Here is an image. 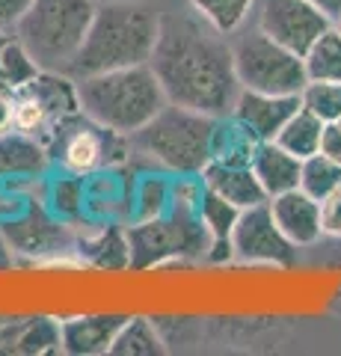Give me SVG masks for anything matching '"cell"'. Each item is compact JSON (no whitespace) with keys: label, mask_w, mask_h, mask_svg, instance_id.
Segmentation results:
<instances>
[{"label":"cell","mask_w":341,"mask_h":356,"mask_svg":"<svg viewBox=\"0 0 341 356\" xmlns=\"http://www.w3.org/2000/svg\"><path fill=\"white\" fill-rule=\"evenodd\" d=\"M306 74L309 81L341 83V30L333 24L309 51H306Z\"/></svg>","instance_id":"25"},{"label":"cell","mask_w":341,"mask_h":356,"mask_svg":"<svg viewBox=\"0 0 341 356\" xmlns=\"http://www.w3.org/2000/svg\"><path fill=\"white\" fill-rule=\"evenodd\" d=\"M158 33L160 13L146 0H101L90 33L65 74L78 81L101 72L146 65L155 54Z\"/></svg>","instance_id":"2"},{"label":"cell","mask_w":341,"mask_h":356,"mask_svg":"<svg viewBox=\"0 0 341 356\" xmlns=\"http://www.w3.org/2000/svg\"><path fill=\"white\" fill-rule=\"evenodd\" d=\"M208 247H211V235L205 222L196 211L181 205H169V214L140 220L128 229V250L134 267H149L178 255H199Z\"/></svg>","instance_id":"8"},{"label":"cell","mask_w":341,"mask_h":356,"mask_svg":"<svg viewBox=\"0 0 341 356\" xmlns=\"http://www.w3.org/2000/svg\"><path fill=\"white\" fill-rule=\"evenodd\" d=\"M107 353H113V356H158V353H167V339L160 336L155 321L128 318L122 330L116 332V339Z\"/></svg>","instance_id":"22"},{"label":"cell","mask_w":341,"mask_h":356,"mask_svg":"<svg viewBox=\"0 0 341 356\" xmlns=\"http://www.w3.org/2000/svg\"><path fill=\"white\" fill-rule=\"evenodd\" d=\"M324 128H326L324 119H317L312 110L300 107L288 122H285V128L276 134V143L285 152H291L300 161H306V158H312V154H317V149H321Z\"/></svg>","instance_id":"23"},{"label":"cell","mask_w":341,"mask_h":356,"mask_svg":"<svg viewBox=\"0 0 341 356\" xmlns=\"http://www.w3.org/2000/svg\"><path fill=\"white\" fill-rule=\"evenodd\" d=\"M39 72L42 69L30 57V51L21 44L15 33L0 30V89L13 95L21 86H27Z\"/></svg>","instance_id":"21"},{"label":"cell","mask_w":341,"mask_h":356,"mask_svg":"<svg viewBox=\"0 0 341 356\" xmlns=\"http://www.w3.org/2000/svg\"><path fill=\"white\" fill-rule=\"evenodd\" d=\"M128 315H86L69 318L60 324V348L72 356L107 353L116 332L122 330Z\"/></svg>","instance_id":"14"},{"label":"cell","mask_w":341,"mask_h":356,"mask_svg":"<svg viewBox=\"0 0 341 356\" xmlns=\"http://www.w3.org/2000/svg\"><path fill=\"white\" fill-rule=\"evenodd\" d=\"M214 128V116L167 102L155 119H149L128 137L131 154L178 175H202V170L211 163Z\"/></svg>","instance_id":"4"},{"label":"cell","mask_w":341,"mask_h":356,"mask_svg":"<svg viewBox=\"0 0 341 356\" xmlns=\"http://www.w3.org/2000/svg\"><path fill=\"white\" fill-rule=\"evenodd\" d=\"M300 95H267V92H252L240 89L232 116L244 125L256 140H276V134L285 128L297 110H300Z\"/></svg>","instance_id":"12"},{"label":"cell","mask_w":341,"mask_h":356,"mask_svg":"<svg viewBox=\"0 0 341 356\" xmlns=\"http://www.w3.org/2000/svg\"><path fill=\"white\" fill-rule=\"evenodd\" d=\"M81 113L78 81L65 72H39L27 86L13 92V128L45 143L63 119Z\"/></svg>","instance_id":"9"},{"label":"cell","mask_w":341,"mask_h":356,"mask_svg":"<svg viewBox=\"0 0 341 356\" xmlns=\"http://www.w3.org/2000/svg\"><path fill=\"white\" fill-rule=\"evenodd\" d=\"M341 184V163L329 161L326 154H312V158L303 161L300 170V191H306L312 199L321 202L324 196H329Z\"/></svg>","instance_id":"27"},{"label":"cell","mask_w":341,"mask_h":356,"mask_svg":"<svg viewBox=\"0 0 341 356\" xmlns=\"http://www.w3.org/2000/svg\"><path fill=\"white\" fill-rule=\"evenodd\" d=\"M335 21L321 13L309 0H261L258 3V27L273 42L306 57V51L333 27Z\"/></svg>","instance_id":"10"},{"label":"cell","mask_w":341,"mask_h":356,"mask_svg":"<svg viewBox=\"0 0 341 356\" xmlns=\"http://www.w3.org/2000/svg\"><path fill=\"white\" fill-rule=\"evenodd\" d=\"M252 172L258 175V181L264 187V193L270 196H279V193H288L294 187H300V170H303V161L297 154L285 152L276 140H264L258 143L256 154H252Z\"/></svg>","instance_id":"17"},{"label":"cell","mask_w":341,"mask_h":356,"mask_svg":"<svg viewBox=\"0 0 341 356\" xmlns=\"http://www.w3.org/2000/svg\"><path fill=\"white\" fill-rule=\"evenodd\" d=\"M48 202H51V211L60 220H78V217H83V211H86V175H78V172L65 170V175L53 178Z\"/></svg>","instance_id":"26"},{"label":"cell","mask_w":341,"mask_h":356,"mask_svg":"<svg viewBox=\"0 0 341 356\" xmlns=\"http://www.w3.org/2000/svg\"><path fill=\"white\" fill-rule=\"evenodd\" d=\"M258 143L252 134L240 125V122L228 113V116H219L217 119V128H214V140H211V161L217 163H252V154H256Z\"/></svg>","instance_id":"20"},{"label":"cell","mask_w":341,"mask_h":356,"mask_svg":"<svg viewBox=\"0 0 341 356\" xmlns=\"http://www.w3.org/2000/svg\"><path fill=\"white\" fill-rule=\"evenodd\" d=\"M240 36L232 42L235 72L240 89L267 95H300L309 83L306 60L300 54L288 51L285 44L273 42L261 27L238 30Z\"/></svg>","instance_id":"6"},{"label":"cell","mask_w":341,"mask_h":356,"mask_svg":"<svg viewBox=\"0 0 341 356\" xmlns=\"http://www.w3.org/2000/svg\"><path fill=\"white\" fill-rule=\"evenodd\" d=\"M151 72L169 104L199 110L208 116H228L240 95L232 44L199 15H160Z\"/></svg>","instance_id":"1"},{"label":"cell","mask_w":341,"mask_h":356,"mask_svg":"<svg viewBox=\"0 0 341 356\" xmlns=\"http://www.w3.org/2000/svg\"><path fill=\"white\" fill-rule=\"evenodd\" d=\"M202 184L208 187V191H214L223 199H228V202L238 205L240 211L267 202V193H264L258 175L252 172V166H244V163H217V161H211L202 170Z\"/></svg>","instance_id":"15"},{"label":"cell","mask_w":341,"mask_h":356,"mask_svg":"<svg viewBox=\"0 0 341 356\" xmlns=\"http://www.w3.org/2000/svg\"><path fill=\"white\" fill-rule=\"evenodd\" d=\"M13 128V95L0 89V134Z\"/></svg>","instance_id":"34"},{"label":"cell","mask_w":341,"mask_h":356,"mask_svg":"<svg viewBox=\"0 0 341 356\" xmlns=\"http://www.w3.org/2000/svg\"><path fill=\"white\" fill-rule=\"evenodd\" d=\"M333 261L341 264V238H338V243L333 247ZM335 312H341V288H338V297H335Z\"/></svg>","instance_id":"36"},{"label":"cell","mask_w":341,"mask_h":356,"mask_svg":"<svg viewBox=\"0 0 341 356\" xmlns=\"http://www.w3.org/2000/svg\"><path fill=\"white\" fill-rule=\"evenodd\" d=\"M300 104L312 110L317 119L338 122L341 119V83L335 81H309L300 92Z\"/></svg>","instance_id":"29"},{"label":"cell","mask_w":341,"mask_h":356,"mask_svg":"<svg viewBox=\"0 0 341 356\" xmlns=\"http://www.w3.org/2000/svg\"><path fill=\"white\" fill-rule=\"evenodd\" d=\"M57 348H60V324H53L48 318L30 321L18 339V350H24V353H45Z\"/></svg>","instance_id":"30"},{"label":"cell","mask_w":341,"mask_h":356,"mask_svg":"<svg viewBox=\"0 0 341 356\" xmlns=\"http://www.w3.org/2000/svg\"><path fill=\"white\" fill-rule=\"evenodd\" d=\"M131 202H137V220H155L169 211L172 202V184L163 175L149 172L131 193Z\"/></svg>","instance_id":"28"},{"label":"cell","mask_w":341,"mask_h":356,"mask_svg":"<svg viewBox=\"0 0 341 356\" xmlns=\"http://www.w3.org/2000/svg\"><path fill=\"white\" fill-rule=\"evenodd\" d=\"M309 3H315L321 13H326L333 21H338L341 18V0H309Z\"/></svg>","instance_id":"35"},{"label":"cell","mask_w":341,"mask_h":356,"mask_svg":"<svg viewBox=\"0 0 341 356\" xmlns=\"http://www.w3.org/2000/svg\"><path fill=\"white\" fill-rule=\"evenodd\" d=\"M338 125H341V119H338Z\"/></svg>","instance_id":"38"},{"label":"cell","mask_w":341,"mask_h":356,"mask_svg":"<svg viewBox=\"0 0 341 356\" xmlns=\"http://www.w3.org/2000/svg\"><path fill=\"white\" fill-rule=\"evenodd\" d=\"M3 232L15 250L33 252V255L57 252V250H65V243H69V229H65V222L51 220L36 208H30L24 217L6 222Z\"/></svg>","instance_id":"16"},{"label":"cell","mask_w":341,"mask_h":356,"mask_svg":"<svg viewBox=\"0 0 341 356\" xmlns=\"http://www.w3.org/2000/svg\"><path fill=\"white\" fill-rule=\"evenodd\" d=\"M48 154L60 161L69 172L92 175L98 170H110L131 158V140L98 125L90 116L74 113L53 128L48 140Z\"/></svg>","instance_id":"7"},{"label":"cell","mask_w":341,"mask_h":356,"mask_svg":"<svg viewBox=\"0 0 341 356\" xmlns=\"http://www.w3.org/2000/svg\"><path fill=\"white\" fill-rule=\"evenodd\" d=\"M187 3L214 30H219L223 36H232L247 24L256 0H187Z\"/></svg>","instance_id":"24"},{"label":"cell","mask_w":341,"mask_h":356,"mask_svg":"<svg viewBox=\"0 0 341 356\" xmlns=\"http://www.w3.org/2000/svg\"><path fill=\"white\" fill-rule=\"evenodd\" d=\"M33 0H0V30H15Z\"/></svg>","instance_id":"33"},{"label":"cell","mask_w":341,"mask_h":356,"mask_svg":"<svg viewBox=\"0 0 341 356\" xmlns=\"http://www.w3.org/2000/svg\"><path fill=\"white\" fill-rule=\"evenodd\" d=\"M98 3H101V0H98Z\"/></svg>","instance_id":"39"},{"label":"cell","mask_w":341,"mask_h":356,"mask_svg":"<svg viewBox=\"0 0 341 356\" xmlns=\"http://www.w3.org/2000/svg\"><path fill=\"white\" fill-rule=\"evenodd\" d=\"M335 27H338V30H341V18H338V21H335Z\"/></svg>","instance_id":"37"},{"label":"cell","mask_w":341,"mask_h":356,"mask_svg":"<svg viewBox=\"0 0 341 356\" xmlns=\"http://www.w3.org/2000/svg\"><path fill=\"white\" fill-rule=\"evenodd\" d=\"M98 0H33L15 36L42 72H65L90 33Z\"/></svg>","instance_id":"5"},{"label":"cell","mask_w":341,"mask_h":356,"mask_svg":"<svg viewBox=\"0 0 341 356\" xmlns=\"http://www.w3.org/2000/svg\"><path fill=\"white\" fill-rule=\"evenodd\" d=\"M232 250H235V259L249 264L291 267L297 261V247L282 235L267 202L240 211V217L232 229Z\"/></svg>","instance_id":"11"},{"label":"cell","mask_w":341,"mask_h":356,"mask_svg":"<svg viewBox=\"0 0 341 356\" xmlns=\"http://www.w3.org/2000/svg\"><path fill=\"white\" fill-rule=\"evenodd\" d=\"M321 154H326L329 161L341 163V125L338 122H326V128L321 134Z\"/></svg>","instance_id":"32"},{"label":"cell","mask_w":341,"mask_h":356,"mask_svg":"<svg viewBox=\"0 0 341 356\" xmlns=\"http://www.w3.org/2000/svg\"><path fill=\"white\" fill-rule=\"evenodd\" d=\"M196 214L205 222L208 235H211V247H208V259L211 261H228L235 259V250H232V229L240 217V208L232 205L228 199H223L214 191H202V199H199V208Z\"/></svg>","instance_id":"19"},{"label":"cell","mask_w":341,"mask_h":356,"mask_svg":"<svg viewBox=\"0 0 341 356\" xmlns=\"http://www.w3.org/2000/svg\"><path fill=\"white\" fill-rule=\"evenodd\" d=\"M321 222H324V238H341V184L329 196L321 199Z\"/></svg>","instance_id":"31"},{"label":"cell","mask_w":341,"mask_h":356,"mask_svg":"<svg viewBox=\"0 0 341 356\" xmlns=\"http://www.w3.org/2000/svg\"><path fill=\"white\" fill-rule=\"evenodd\" d=\"M51 154L45 143L9 128L0 134V178H36L48 170Z\"/></svg>","instance_id":"18"},{"label":"cell","mask_w":341,"mask_h":356,"mask_svg":"<svg viewBox=\"0 0 341 356\" xmlns=\"http://www.w3.org/2000/svg\"><path fill=\"white\" fill-rule=\"evenodd\" d=\"M78 98L83 116L125 137L140 131L167 107V95L149 63L78 77Z\"/></svg>","instance_id":"3"},{"label":"cell","mask_w":341,"mask_h":356,"mask_svg":"<svg viewBox=\"0 0 341 356\" xmlns=\"http://www.w3.org/2000/svg\"><path fill=\"white\" fill-rule=\"evenodd\" d=\"M270 214L276 220V226L282 229V235L288 238L297 250L315 247L324 238V222H321V202L312 199L306 191L294 187L288 193L270 196L267 199Z\"/></svg>","instance_id":"13"}]
</instances>
